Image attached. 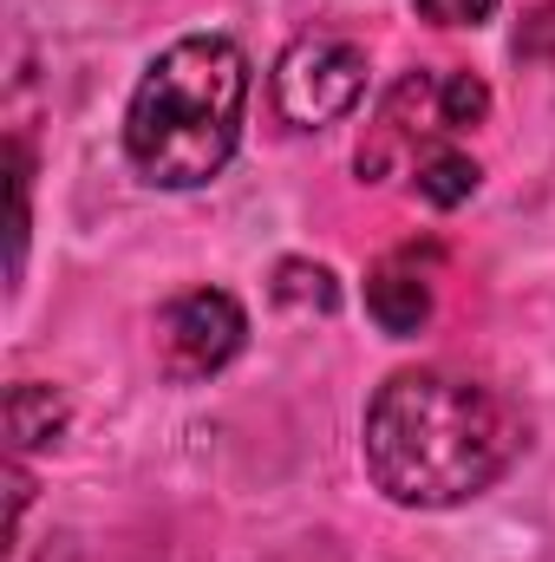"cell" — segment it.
Masks as SVG:
<instances>
[{
  "mask_svg": "<svg viewBox=\"0 0 555 562\" xmlns=\"http://www.w3.org/2000/svg\"><path fill=\"white\" fill-rule=\"evenodd\" d=\"M366 314L380 321V334L412 340L418 327L431 321V281H424V269H418V262H406V256L380 262V269L366 276Z\"/></svg>",
  "mask_w": 555,
  "mask_h": 562,
  "instance_id": "cell-6",
  "label": "cell"
},
{
  "mask_svg": "<svg viewBox=\"0 0 555 562\" xmlns=\"http://www.w3.org/2000/svg\"><path fill=\"white\" fill-rule=\"evenodd\" d=\"M249 340V314L229 288H190L157 314V367L177 386H196L209 373H223Z\"/></svg>",
  "mask_w": 555,
  "mask_h": 562,
  "instance_id": "cell-5",
  "label": "cell"
},
{
  "mask_svg": "<svg viewBox=\"0 0 555 562\" xmlns=\"http://www.w3.org/2000/svg\"><path fill=\"white\" fill-rule=\"evenodd\" d=\"M275 301H287V307H333L340 301V288H333V276L327 269H307V262H281L275 276Z\"/></svg>",
  "mask_w": 555,
  "mask_h": 562,
  "instance_id": "cell-9",
  "label": "cell"
},
{
  "mask_svg": "<svg viewBox=\"0 0 555 562\" xmlns=\"http://www.w3.org/2000/svg\"><path fill=\"white\" fill-rule=\"evenodd\" d=\"M366 471L406 510H451L484 497L530 445V419L490 380L412 367L366 406Z\"/></svg>",
  "mask_w": 555,
  "mask_h": 562,
  "instance_id": "cell-1",
  "label": "cell"
},
{
  "mask_svg": "<svg viewBox=\"0 0 555 562\" xmlns=\"http://www.w3.org/2000/svg\"><path fill=\"white\" fill-rule=\"evenodd\" d=\"M7 157H13V183H7V190H13V276H20V256H26V223H33V210H26V150L13 144Z\"/></svg>",
  "mask_w": 555,
  "mask_h": 562,
  "instance_id": "cell-11",
  "label": "cell"
},
{
  "mask_svg": "<svg viewBox=\"0 0 555 562\" xmlns=\"http://www.w3.org/2000/svg\"><path fill=\"white\" fill-rule=\"evenodd\" d=\"M242 112L249 53L223 33H190L144 66L125 105V157L157 190H196L236 157Z\"/></svg>",
  "mask_w": 555,
  "mask_h": 562,
  "instance_id": "cell-2",
  "label": "cell"
},
{
  "mask_svg": "<svg viewBox=\"0 0 555 562\" xmlns=\"http://www.w3.org/2000/svg\"><path fill=\"white\" fill-rule=\"evenodd\" d=\"M477 183H484V170H477V157H464L457 144H438V150H424V157L412 164V190L431 203V210H457V203H471Z\"/></svg>",
  "mask_w": 555,
  "mask_h": 562,
  "instance_id": "cell-8",
  "label": "cell"
},
{
  "mask_svg": "<svg viewBox=\"0 0 555 562\" xmlns=\"http://www.w3.org/2000/svg\"><path fill=\"white\" fill-rule=\"evenodd\" d=\"M490 112V92L484 79L471 72H412L386 92L380 105V125H373V144H360V177H393L399 164H412L424 150H438L444 138L484 125Z\"/></svg>",
  "mask_w": 555,
  "mask_h": 562,
  "instance_id": "cell-3",
  "label": "cell"
},
{
  "mask_svg": "<svg viewBox=\"0 0 555 562\" xmlns=\"http://www.w3.org/2000/svg\"><path fill=\"white\" fill-rule=\"evenodd\" d=\"M366 99V53L340 33H301L275 59V112L294 132H327Z\"/></svg>",
  "mask_w": 555,
  "mask_h": 562,
  "instance_id": "cell-4",
  "label": "cell"
},
{
  "mask_svg": "<svg viewBox=\"0 0 555 562\" xmlns=\"http://www.w3.org/2000/svg\"><path fill=\"white\" fill-rule=\"evenodd\" d=\"M59 431H66V400H59L53 386L20 380V386L7 393V438H13V458H26V451H39V445H59Z\"/></svg>",
  "mask_w": 555,
  "mask_h": 562,
  "instance_id": "cell-7",
  "label": "cell"
},
{
  "mask_svg": "<svg viewBox=\"0 0 555 562\" xmlns=\"http://www.w3.org/2000/svg\"><path fill=\"white\" fill-rule=\"evenodd\" d=\"M412 7L431 26H477V20L497 13V0H412Z\"/></svg>",
  "mask_w": 555,
  "mask_h": 562,
  "instance_id": "cell-10",
  "label": "cell"
}]
</instances>
